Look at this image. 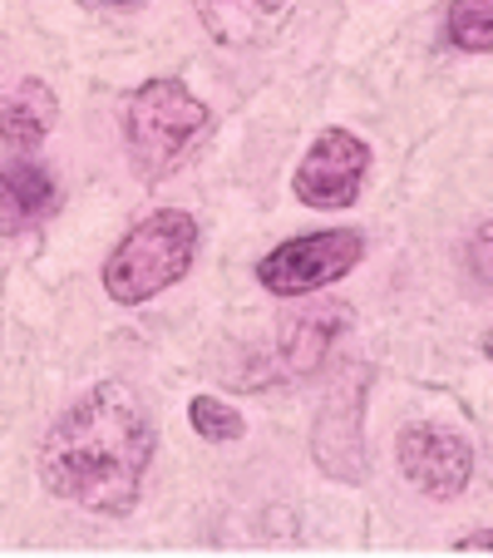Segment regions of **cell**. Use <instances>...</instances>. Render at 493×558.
Here are the masks:
<instances>
[{"mask_svg": "<svg viewBox=\"0 0 493 558\" xmlns=\"http://www.w3.org/2000/svg\"><path fill=\"white\" fill-rule=\"evenodd\" d=\"M188 421H193V430H198L202 440H212V445L242 440V435H247V421H242V411H232L222 396H193Z\"/></svg>", "mask_w": 493, "mask_h": 558, "instance_id": "cell-13", "label": "cell"}, {"mask_svg": "<svg viewBox=\"0 0 493 558\" xmlns=\"http://www.w3.org/2000/svg\"><path fill=\"white\" fill-rule=\"evenodd\" d=\"M212 114L183 80H148L128 95L124 105V144L128 163L144 183H163L169 173H178L188 163V154L198 148V138L208 134Z\"/></svg>", "mask_w": 493, "mask_h": 558, "instance_id": "cell-2", "label": "cell"}, {"mask_svg": "<svg viewBox=\"0 0 493 558\" xmlns=\"http://www.w3.org/2000/svg\"><path fill=\"white\" fill-rule=\"evenodd\" d=\"M153 415L124 380L85 390L40 445V480L54 499L99 519H124L138 505L153 464Z\"/></svg>", "mask_w": 493, "mask_h": 558, "instance_id": "cell-1", "label": "cell"}, {"mask_svg": "<svg viewBox=\"0 0 493 558\" xmlns=\"http://www.w3.org/2000/svg\"><path fill=\"white\" fill-rule=\"evenodd\" d=\"M370 173V144L350 129H325L316 134V144L306 148L301 169L292 179V193L306 208H350L360 203Z\"/></svg>", "mask_w": 493, "mask_h": 558, "instance_id": "cell-5", "label": "cell"}, {"mask_svg": "<svg viewBox=\"0 0 493 558\" xmlns=\"http://www.w3.org/2000/svg\"><path fill=\"white\" fill-rule=\"evenodd\" d=\"M54 119H60V105H54L45 80H21L11 95H0V138H5L15 154L40 148L45 134L54 129Z\"/></svg>", "mask_w": 493, "mask_h": 558, "instance_id": "cell-10", "label": "cell"}, {"mask_svg": "<svg viewBox=\"0 0 493 558\" xmlns=\"http://www.w3.org/2000/svg\"><path fill=\"white\" fill-rule=\"evenodd\" d=\"M469 263H473V272H479L483 282H493V222H483V228L473 232V243H469Z\"/></svg>", "mask_w": 493, "mask_h": 558, "instance_id": "cell-14", "label": "cell"}, {"mask_svg": "<svg viewBox=\"0 0 493 558\" xmlns=\"http://www.w3.org/2000/svg\"><path fill=\"white\" fill-rule=\"evenodd\" d=\"M449 40L469 54H493V0H449Z\"/></svg>", "mask_w": 493, "mask_h": 558, "instance_id": "cell-12", "label": "cell"}, {"mask_svg": "<svg viewBox=\"0 0 493 558\" xmlns=\"http://www.w3.org/2000/svg\"><path fill=\"white\" fill-rule=\"evenodd\" d=\"M104 5H134V0H104Z\"/></svg>", "mask_w": 493, "mask_h": 558, "instance_id": "cell-17", "label": "cell"}, {"mask_svg": "<svg viewBox=\"0 0 493 558\" xmlns=\"http://www.w3.org/2000/svg\"><path fill=\"white\" fill-rule=\"evenodd\" d=\"M360 257H366V232L356 228L306 232V238H286L282 247H272L257 263V282L276 296H306L341 282L346 272H356Z\"/></svg>", "mask_w": 493, "mask_h": 558, "instance_id": "cell-4", "label": "cell"}, {"mask_svg": "<svg viewBox=\"0 0 493 558\" xmlns=\"http://www.w3.org/2000/svg\"><path fill=\"white\" fill-rule=\"evenodd\" d=\"M399 470H405L409 489H420L424 499H459L469 489L473 450L459 430L449 425H405L399 430Z\"/></svg>", "mask_w": 493, "mask_h": 558, "instance_id": "cell-6", "label": "cell"}, {"mask_svg": "<svg viewBox=\"0 0 493 558\" xmlns=\"http://www.w3.org/2000/svg\"><path fill=\"white\" fill-rule=\"evenodd\" d=\"M193 257H198V222L183 208H158L119 238L99 277H104L109 302L138 306L148 296L169 292L173 282H183Z\"/></svg>", "mask_w": 493, "mask_h": 558, "instance_id": "cell-3", "label": "cell"}, {"mask_svg": "<svg viewBox=\"0 0 493 558\" xmlns=\"http://www.w3.org/2000/svg\"><path fill=\"white\" fill-rule=\"evenodd\" d=\"M346 327H350V306H341V302L306 306L301 316H292V322L282 327V356H276L282 371L286 376H311Z\"/></svg>", "mask_w": 493, "mask_h": 558, "instance_id": "cell-7", "label": "cell"}, {"mask_svg": "<svg viewBox=\"0 0 493 558\" xmlns=\"http://www.w3.org/2000/svg\"><path fill=\"white\" fill-rule=\"evenodd\" d=\"M454 548H459V554H469V548H493V529H479V534L454 538Z\"/></svg>", "mask_w": 493, "mask_h": 558, "instance_id": "cell-15", "label": "cell"}, {"mask_svg": "<svg viewBox=\"0 0 493 558\" xmlns=\"http://www.w3.org/2000/svg\"><path fill=\"white\" fill-rule=\"evenodd\" d=\"M54 179L30 163V158H15V163H0V238H21L25 228H35L40 218L54 213Z\"/></svg>", "mask_w": 493, "mask_h": 558, "instance_id": "cell-8", "label": "cell"}, {"mask_svg": "<svg viewBox=\"0 0 493 558\" xmlns=\"http://www.w3.org/2000/svg\"><path fill=\"white\" fill-rule=\"evenodd\" d=\"M483 356L493 361V331H489V337H483Z\"/></svg>", "mask_w": 493, "mask_h": 558, "instance_id": "cell-16", "label": "cell"}, {"mask_svg": "<svg viewBox=\"0 0 493 558\" xmlns=\"http://www.w3.org/2000/svg\"><path fill=\"white\" fill-rule=\"evenodd\" d=\"M218 45H262L282 25L292 0H193Z\"/></svg>", "mask_w": 493, "mask_h": 558, "instance_id": "cell-9", "label": "cell"}, {"mask_svg": "<svg viewBox=\"0 0 493 558\" xmlns=\"http://www.w3.org/2000/svg\"><path fill=\"white\" fill-rule=\"evenodd\" d=\"M336 445H346V464H350V474H356V485H360V480H366V450H360V396H350L346 401V421H341L336 396L325 401L321 421H316V440H311L316 464H321V470L331 464Z\"/></svg>", "mask_w": 493, "mask_h": 558, "instance_id": "cell-11", "label": "cell"}]
</instances>
